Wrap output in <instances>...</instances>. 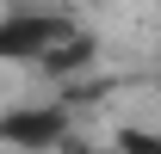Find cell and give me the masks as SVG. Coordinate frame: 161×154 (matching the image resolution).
Returning <instances> with one entry per match:
<instances>
[{"label":"cell","mask_w":161,"mask_h":154,"mask_svg":"<svg viewBox=\"0 0 161 154\" xmlns=\"http://www.w3.org/2000/svg\"><path fill=\"white\" fill-rule=\"evenodd\" d=\"M62 43H75V25L62 13H13V19H0V62H50Z\"/></svg>","instance_id":"6da1fadb"},{"label":"cell","mask_w":161,"mask_h":154,"mask_svg":"<svg viewBox=\"0 0 161 154\" xmlns=\"http://www.w3.org/2000/svg\"><path fill=\"white\" fill-rule=\"evenodd\" d=\"M0 136L19 148H50V142H62V111H13L0 117Z\"/></svg>","instance_id":"7a4b0ae2"},{"label":"cell","mask_w":161,"mask_h":154,"mask_svg":"<svg viewBox=\"0 0 161 154\" xmlns=\"http://www.w3.org/2000/svg\"><path fill=\"white\" fill-rule=\"evenodd\" d=\"M124 154H161V136H136V130H130V136H124Z\"/></svg>","instance_id":"3957f363"}]
</instances>
